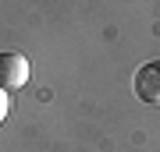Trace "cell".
Segmentation results:
<instances>
[{"instance_id":"6da1fadb","label":"cell","mask_w":160,"mask_h":152,"mask_svg":"<svg viewBox=\"0 0 160 152\" xmlns=\"http://www.w3.org/2000/svg\"><path fill=\"white\" fill-rule=\"evenodd\" d=\"M135 96L149 103V106H160V60H146L142 67L135 71Z\"/></svg>"},{"instance_id":"7a4b0ae2","label":"cell","mask_w":160,"mask_h":152,"mask_svg":"<svg viewBox=\"0 0 160 152\" xmlns=\"http://www.w3.org/2000/svg\"><path fill=\"white\" fill-rule=\"evenodd\" d=\"M29 81V60L22 53H0V89H25Z\"/></svg>"},{"instance_id":"3957f363","label":"cell","mask_w":160,"mask_h":152,"mask_svg":"<svg viewBox=\"0 0 160 152\" xmlns=\"http://www.w3.org/2000/svg\"><path fill=\"white\" fill-rule=\"evenodd\" d=\"M4 117H7V92L0 89V124H4Z\"/></svg>"}]
</instances>
